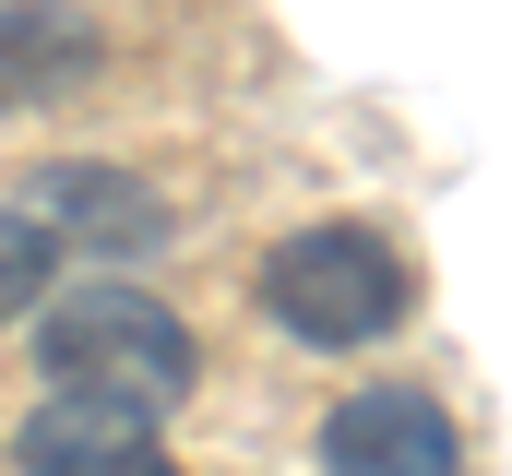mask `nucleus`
<instances>
[{
	"instance_id": "obj_1",
	"label": "nucleus",
	"mask_w": 512,
	"mask_h": 476,
	"mask_svg": "<svg viewBox=\"0 0 512 476\" xmlns=\"http://www.w3.org/2000/svg\"><path fill=\"white\" fill-rule=\"evenodd\" d=\"M36 334V369H48V393H96V405H143V417H167V405H191V381H203V346H191V322L167 310V298H143V286H72V298H36L24 310Z\"/></svg>"
},
{
	"instance_id": "obj_2",
	"label": "nucleus",
	"mask_w": 512,
	"mask_h": 476,
	"mask_svg": "<svg viewBox=\"0 0 512 476\" xmlns=\"http://www.w3.org/2000/svg\"><path fill=\"white\" fill-rule=\"evenodd\" d=\"M251 298H262V322H274L286 346L358 357V346H382L393 322H405L417 274H405V250H393L370 215H322V227H286L274 250H262Z\"/></svg>"
},
{
	"instance_id": "obj_3",
	"label": "nucleus",
	"mask_w": 512,
	"mask_h": 476,
	"mask_svg": "<svg viewBox=\"0 0 512 476\" xmlns=\"http://www.w3.org/2000/svg\"><path fill=\"white\" fill-rule=\"evenodd\" d=\"M12 215L48 238V250H108V262L167 250V191H155V179H131V167H96V155H72V167H36Z\"/></svg>"
},
{
	"instance_id": "obj_4",
	"label": "nucleus",
	"mask_w": 512,
	"mask_h": 476,
	"mask_svg": "<svg viewBox=\"0 0 512 476\" xmlns=\"http://www.w3.org/2000/svg\"><path fill=\"white\" fill-rule=\"evenodd\" d=\"M322 476H465V429H453L441 393L370 381L322 417Z\"/></svg>"
},
{
	"instance_id": "obj_5",
	"label": "nucleus",
	"mask_w": 512,
	"mask_h": 476,
	"mask_svg": "<svg viewBox=\"0 0 512 476\" xmlns=\"http://www.w3.org/2000/svg\"><path fill=\"white\" fill-rule=\"evenodd\" d=\"M24 476H167V429L143 405H96V393H48L12 429Z\"/></svg>"
},
{
	"instance_id": "obj_6",
	"label": "nucleus",
	"mask_w": 512,
	"mask_h": 476,
	"mask_svg": "<svg viewBox=\"0 0 512 476\" xmlns=\"http://www.w3.org/2000/svg\"><path fill=\"white\" fill-rule=\"evenodd\" d=\"M108 72V24L84 0H0V108H60Z\"/></svg>"
},
{
	"instance_id": "obj_7",
	"label": "nucleus",
	"mask_w": 512,
	"mask_h": 476,
	"mask_svg": "<svg viewBox=\"0 0 512 476\" xmlns=\"http://www.w3.org/2000/svg\"><path fill=\"white\" fill-rule=\"evenodd\" d=\"M48 262H60V250H48V238L0 203V322H24V310L48 298Z\"/></svg>"
}]
</instances>
